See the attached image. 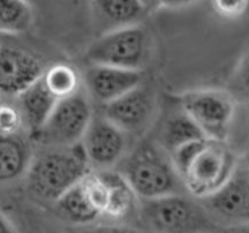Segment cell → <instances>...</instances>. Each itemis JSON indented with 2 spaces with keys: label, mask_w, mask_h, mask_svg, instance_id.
<instances>
[{
  "label": "cell",
  "mask_w": 249,
  "mask_h": 233,
  "mask_svg": "<svg viewBox=\"0 0 249 233\" xmlns=\"http://www.w3.org/2000/svg\"><path fill=\"white\" fill-rule=\"evenodd\" d=\"M170 157L183 188L198 200L216 193L239 161L225 141L208 138L182 145Z\"/></svg>",
  "instance_id": "cell-1"
},
{
  "label": "cell",
  "mask_w": 249,
  "mask_h": 233,
  "mask_svg": "<svg viewBox=\"0 0 249 233\" xmlns=\"http://www.w3.org/2000/svg\"><path fill=\"white\" fill-rule=\"evenodd\" d=\"M82 144L51 150L33 158L27 171L30 192L45 201L55 202L90 172Z\"/></svg>",
  "instance_id": "cell-2"
},
{
  "label": "cell",
  "mask_w": 249,
  "mask_h": 233,
  "mask_svg": "<svg viewBox=\"0 0 249 233\" xmlns=\"http://www.w3.org/2000/svg\"><path fill=\"white\" fill-rule=\"evenodd\" d=\"M118 172L141 200L181 194V180L170 155L160 144L145 143L134 149L120 161Z\"/></svg>",
  "instance_id": "cell-3"
},
{
  "label": "cell",
  "mask_w": 249,
  "mask_h": 233,
  "mask_svg": "<svg viewBox=\"0 0 249 233\" xmlns=\"http://www.w3.org/2000/svg\"><path fill=\"white\" fill-rule=\"evenodd\" d=\"M140 213L155 233H205L210 226L207 210L182 194L142 200Z\"/></svg>",
  "instance_id": "cell-4"
},
{
  "label": "cell",
  "mask_w": 249,
  "mask_h": 233,
  "mask_svg": "<svg viewBox=\"0 0 249 233\" xmlns=\"http://www.w3.org/2000/svg\"><path fill=\"white\" fill-rule=\"evenodd\" d=\"M92 117L88 97L79 91L58 101L44 125L31 136L37 143L49 148L73 147L82 141Z\"/></svg>",
  "instance_id": "cell-5"
},
{
  "label": "cell",
  "mask_w": 249,
  "mask_h": 233,
  "mask_svg": "<svg viewBox=\"0 0 249 233\" xmlns=\"http://www.w3.org/2000/svg\"><path fill=\"white\" fill-rule=\"evenodd\" d=\"M148 51V37L139 24L103 34L87 51L91 65L141 71Z\"/></svg>",
  "instance_id": "cell-6"
},
{
  "label": "cell",
  "mask_w": 249,
  "mask_h": 233,
  "mask_svg": "<svg viewBox=\"0 0 249 233\" xmlns=\"http://www.w3.org/2000/svg\"><path fill=\"white\" fill-rule=\"evenodd\" d=\"M181 110L205 138L225 141L234 117L235 101L222 90H193L181 96Z\"/></svg>",
  "instance_id": "cell-7"
},
{
  "label": "cell",
  "mask_w": 249,
  "mask_h": 233,
  "mask_svg": "<svg viewBox=\"0 0 249 233\" xmlns=\"http://www.w3.org/2000/svg\"><path fill=\"white\" fill-rule=\"evenodd\" d=\"M203 208L209 215L231 226L249 223V170L238 161L229 180L216 193L204 198Z\"/></svg>",
  "instance_id": "cell-8"
},
{
  "label": "cell",
  "mask_w": 249,
  "mask_h": 233,
  "mask_svg": "<svg viewBox=\"0 0 249 233\" xmlns=\"http://www.w3.org/2000/svg\"><path fill=\"white\" fill-rule=\"evenodd\" d=\"M90 166L108 170L120 163L127 148V134L103 114H93L81 141Z\"/></svg>",
  "instance_id": "cell-9"
},
{
  "label": "cell",
  "mask_w": 249,
  "mask_h": 233,
  "mask_svg": "<svg viewBox=\"0 0 249 233\" xmlns=\"http://www.w3.org/2000/svg\"><path fill=\"white\" fill-rule=\"evenodd\" d=\"M102 114L126 134H141L154 118V96L141 85L116 101L103 105Z\"/></svg>",
  "instance_id": "cell-10"
},
{
  "label": "cell",
  "mask_w": 249,
  "mask_h": 233,
  "mask_svg": "<svg viewBox=\"0 0 249 233\" xmlns=\"http://www.w3.org/2000/svg\"><path fill=\"white\" fill-rule=\"evenodd\" d=\"M42 63L33 54L18 46L0 45V92L20 96L44 73Z\"/></svg>",
  "instance_id": "cell-11"
},
{
  "label": "cell",
  "mask_w": 249,
  "mask_h": 233,
  "mask_svg": "<svg viewBox=\"0 0 249 233\" xmlns=\"http://www.w3.org/2000/svg\"><path fill=\"white\" fill-rule=\"evenodd\" d=\"M141 71L91 65L85 74L86 88L92 99L103 105L116 101L142 85Z\"/></svg>",
  "instance_id": "cell-12"
},
{
  "label": "cell",
  "mask_w": 249,
  "mask_h": 233,
  "mask_svg": "<svg viewBox=\"0 0 249 233\" xmlns=\"http://www.w3.org/2000/svg\"><path fill=\"white\" fill-rule=\"evenodd\" d=\"M91 7L103 34L136 26L147 13V5L134 0L92 1Z\"/></svg>",
  "instance_id": "cell-13"
},
{
  "label": "cell",
  "mask_w": 249,
  "mask_h": 233,
  "mask_svg": "<svg viewBox=\"0 0 249 233\" xmlns=\"http://www.w3.org/2000/svg\"><path fill=\"white\" fill-rule=\"evenodd\" d=\"M33 156L22 136L0 135V182L14 181L27 175Z\"/></svg>",
  "instance_id": "cell-14"
},
{
  "label": "cell",
  "mask_w": 249,
  "mask_h": 233,
  "mask_svg": "<svg viewBox=\"0 0 249 233\" xmlns=\"http://www.w3.org/2000/svg\"><path fill=\"white\" fill-rule=\"evenodd\" d=\"M23 119L30 127L31 133L38 130L52 113L58 99L46 88L42 77L18 96Z\"/></svg>",
  "instance_id": "cell-15"
},
{
  "label": "cell",
  "mask_w": 249,
  "mask_h": 233,
  "mask_svg": "<svg viewBox=\"0 0 249 233\" xmlns=\"http://www.w3.org/2000/svg\"><path fill=\"white\" fill-rule=\"evenodd\" d=\"M107 188V202L104 216L111 219H123L134 210L138 195L134 193L126 179L118 171H99Z\"/></svg>",
  "instance_id": "cell-16"
},
{
  "label": "cell",
  "mask_w": 249,
  "mask_h": 233,
  "mask_svg": "<svg viewBox=\"0 0 249 233\" xmlns=\"http://www.w3.org/2000/svg\"><path fill=\"white\" fill-rule=\"evenodd\" d=\"M59 213L76 225H89L101 217L87 194L82 180L55 201Z\"/></svg>",
  "instance_id": "cell-17"
},
{
  "label": "cell",
  "mask_w": 249,
  "mask_h": 233,
  "mask_svg": "<svg viewBox=\"0 0 249 233\" xmlns=\"http://www.w3.org/2000/svg\"><path fill=\"white\" fill-rule=\"evenodd\" d=\"M203 138L205 136L202 130L181 110V113L171 117L165 123L161 133V147L170 155L182 145Z\"/></svg>",
  "instance_id": "cell-18"
},
{
  "label": "cell",
  "mask_w": 249,
  "mask_h": 233,
  "mask_svg": "<svg viewBox=\"0 0 249 233\" xmlns=\"http://www.w3.org/2000/svg\"><path fill=\"white\" fill-rule=\"evenodd\" d=\"M42 79L46 88L58 101L79 92L81 77L75 67L67 64H55L46 68Z\"/></svg>",
  "instance_id": "cell-19"
},
{
  "label": "cell",
  "mask_w": 249,
  "mask_h": 233,
  "mask_svg": "<svg viewBox=\"0 0 249 233\" xmlns=\"http://www.w3.org/2000/svg\"><path fill=\"white\" fill-rule=\"evenodd\" d=\"M31 20L29 4L20 0H0V34L24 33L30 27Z\"/></svg>",
  "instance_id": "cell-20"
},
{
  "label": "cell",
  "mask_w": 249,
  "mask_h": 233,
  "mask_svg": "<svg viewBox=\"0 0 249 233\" xmlns=\"http://www.w3.org/2000/svg\"><path fill=\"white\" fill-rule=\"evenodd\" d=\"M227 92L235 102L249 104V51L233 72Z\"/></svg>",
  "instance_id": "cell-21"
},
{
  "label": "cell",
  "mask_w": 249,
  "mask_h": 233,
  "mask_svg": "<svg viewBox=\"0 0 249 233\" xmlns=\"http://www.w3.org/2000/svg\"><path fill=\"white\" fill-rule=\"evenodd\" d=\"M23 116L20 108L0 103V135H15L21 129Z\"/></svg>",
  "instance_id": "cell-22"
},
{
  "label": "cell",
  "mask_w": 249,
  "mask_h": 233,
  "mask_svg": "<svg viewBox=\"0 0 249 233\" xmlns=\"http://www.w3.org/2000/svg\"><path fill=\"white\" fill-rule=\"evenodd\" d=\"M249 6L248 1L239 0H220L213 1V7L217 14L226 18H238L246 13Z\"/></svg>",
  "instance_id": "cell-23"
},
{
  "label": "cell",
  "mask_w": 249,
  "mask_h": 233,
  "mask_svg": "<svg viewBox=\"0 0 249 233\" xmlns=\"http://www.w3.org/2000/svg\"><path fill=\"white\" fill-rule=\"evenodd\" d=\"M77 233H143L139 230L123 225H97L87 226Z\"/></svg>",
  "instance_id": "cell-24"
},
{
  "label": "cell",
  "mask_w": 249,
  "mask_h": 233,
  "mask_svg": "<svg viewBox=\"0 0 249 233\" xmlns=\"http://www.w3.org/2000/svg\"><path fill=\"white\" fill-rule=\"evenodd\" d=\"M0 233H15L12 225L1 215H0Z\"/></svg>",
  "instance_id": "cell-25"
},
{
  "label": "cell",
  "mask_w": 249,
  "mask_h": 233,
  "mask_svg": "<svg viewBox=\"0 0 249 233\" xmlns=\"http://www.w3.org/2000/svg\"><path fill=\"white\" fill-rule=\"evenodd\" d=\"M226 233H249V223L248 224L230 226Z\"/></svg>",
  "instance_id": "cell-26"
},
{
  "label": "cell",
  "mask_w": 249,
  "mask_h": 233,
  "mask_svg": "<svg viewBox=\"0 0 249 233\" xmlns=\"http://www.w3.org/2000/svg\"><path fill=\"white\" fill-rule=\"evenodd\" d=\"M241 161H242V163H244L246 165V167H247V169L249 170V150L247 151V153H246V155Z\"/></svg>",
  "instance_id": "cell-27"
},
{
  "label": "cell",
  "mask_w": 249,
  "mask_h": 233,
  "mask_svg": "<svg viewBox=\"0 0 249 233\" xmlns=\"http://www.w3.org/2000/svg\"><path fill=\"white\" fill-rule=\"evenodd\" d=\"M0 45H1V40H0Z\"/></svg>",
  "instance_id": "cell-28"
},
{
  "label": "cell",
  "mask_w": 249,
  "mask_h": 233,
  "mask_svg": "<svg viewBox=\"0 0 249 233\" xmlns=\"http://www.w3.org/2000/svg\"><path fill=\"white\" fill-rule=\"evenodd\" d=\"M205 233H207V232H205Z\"/></svg>",
  "instance_id": "cell-29"
}]
</instances>
